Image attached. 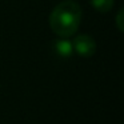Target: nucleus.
Returning <instances> with one entry per match:
<instances>
[{"label":"nucleus","mask_w":124,"mask_h":124,"mask_svg":"<svg viewBox=\"0 0 124 124\" xmlns=\"http://www.w3.org/2000/svg\"><path fill=\"white\" fill-rule=\"evenodd\" d=\"M81 23V8L73 0L59 3L49 15V27L60 38H70L78 32Z\"/></svg>","instance_id":"obj_1"},{"label":"nucleus","mask_w":124,"mask_h":124,"mask_svg":"<svg viewBox=\"0 0 124 124\" xmlns=\"http://www.w3.org/2000/svg\"><path fill=\"white\" fill-rule=\"evenodd\" d=\"M91 6L100 14H107L112 9L113 0H91Z\"/></svg>","instance_id":"obj_4"},{"label":"nucleus","mask_w":124,"mask_h":124,"mask_svg":"<svg viewBox=\"0 0 124 124\" xmlns=\"http://www.w3.org/2000/svg\"><path fill=\"white\" fill-rule=\"evenodd\" d=\"M121 16H123V9L119 11V16H117V25H119V30L123 31V25H121Z\"/></svg>","instance_id":"obj_5"},{"label":"nucleus","mask_w":124,"mask_h":124,"mask_svg":"<svg viewBox=\"0 0 124 124\" xmlns=\"http://www.w3.org/2000/svg\"><path fill=\"white\" fill-rule=\"evenodd\" d=\"M72 46H73V52L83 57H91L95 55L96 52V41L92 36L89 35H79L72 40Z\"/></svg>","instance_id":"obj_2"},{"label":"nucleus","mask_w":124,"mask_h":124,"mask_svg":"<svg viewBox=\"0 0 124 124\" xmlns=\"http://www.w3.org/2000/svg\"><path fill=\"white\" fill-rule=\"evenodd\" d=\"M54 52L59 57L68 59L73 55V46L72 41L68 40V38H60L54 41Z\"/></svg>","instance_id":"obj_3"}]
</instances>
